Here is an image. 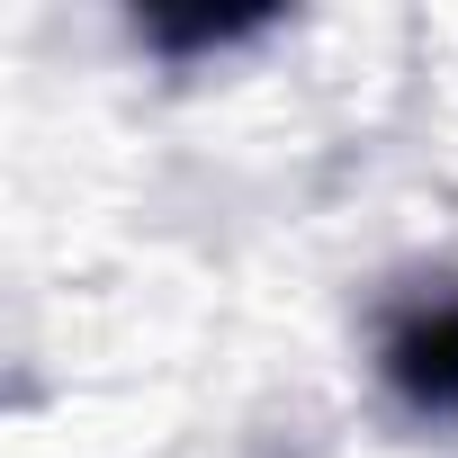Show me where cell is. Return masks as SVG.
<instances>
[{"instance_id":"obj_1","label":"cell","mask_w":458,"mask_h":458,"mask_svg":"<svg viewBox=\"0 0 458 458\" xmlns=\"http://www.w3.org/2000/svg\"><path fill=\"white\" fill-rule=\"evenodd\" d=\"M386 377L422 404V413H458V306H431L395 333L386 351Z\"/></svg>"}]
</instances>
